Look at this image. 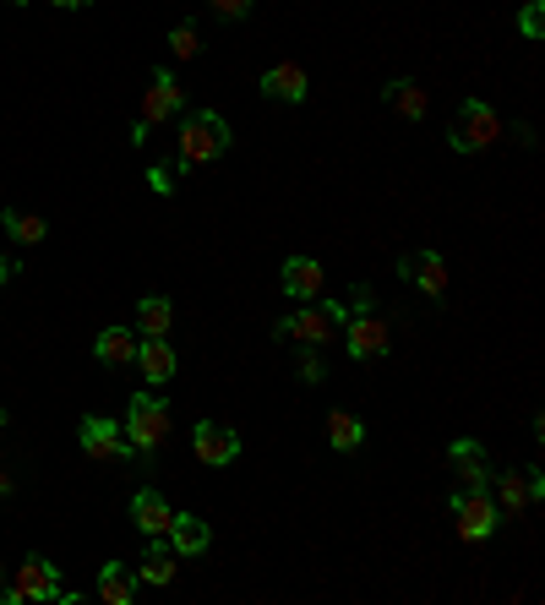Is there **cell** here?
I'll use <instances>...</instances> for the list:
<instances>
[{
	"instance_id": "1",
	"label": "cell",
	"mask_w": 545,
	"mask_h": 605,
	"mask_svg": "<svg viewBox=\"0 0 545 605\" xmlns=\"http://www.w3.org/2000/svg\"><path fill=\"white\" fill-rule=\"evenodd\" d=\"M28 601H66V605H76V595L61 589V573H55V562H50V556H28V562L17 567V578L0 589V605H28Z\"/></svg>"
},
{
	"instance_id": "2",
	"label": "cell",
	"mask_w": 545,
	"mask_h": 605,
	"mask_svg": "<svg viewBox=\"0 0 545 605\" xmlns=\"http://www.w3.org/2000/svg\"><path fill=\"white\" fill-rule=\"evenodd\" d=\"M229 147V121L218 110H192L181 126V164H213Z\"/></svg>"
},
{
	"instance_id": "3",
	"label": "cell",
	"mask_w": 545,
	"mask_h": 605,
	"mask_svg": "<svg viewBox=\"0 0 545 605\" xmlns=\"http://www.w3.org/2000/svg\"><path fill=\"white\" fill-rule=\"evenodd\" d=\"M448 142H453V153H485V147H496L502 142L496 110L485 99H464L459 115H453V126H448Z\"/></svg>"
},
{
	"instance_id": "4",
	"label": "cell",
	"mask_w": 545,
	"mask_h": 605,
	"mask_svg": "<svg viewBox=\"0 0 545 605\" xmlns=\"http://www.w3.org/2000/svg\"><path fill=\"white\" fill-rule=\"evenodd\" d=\"M126 437H132V448L153 453V448L169 437V409H164V399H153V393H136L132 409H126Z\"/></svg>"
},
{
	"instance_id": "5",
	"label": "cell",
	"mask_w": 545,
	"mask_h": 605,
	"mask_svg": "<svg viewBox=\"0 0 545 605\" xmlns=\"http://www.w3.org/2000/svg\"><path fill=\"white\" fill-rule=\"evenodd\" d=\"M453 513H459V535L470 540V545L491 540L496 535V524H502V507L491 502L485 485H480V491H459V496H453Z\"/></svg>"
},
{
	"instance_id": "6",
	"label": "cell",
	"mask_w": 545,
	"mask_h": 605,
	"mask_svg": "<svg viewBox=\"0 0 545 605\" xmlns=\"http://www.w3.org/2000/svg\"><path fill=\"white\" fill-rule=\"evenodd\" d=\"M76 442H82V453L99 459V464H110V459H132V442L121 437V425H115L110 414H82Z\"/></svg>"
},
{
	"instance_id": "7",
	"label": "cell",
	"mask_w": 545,
	"mask_h": 605,
	"mask_svg": "<svg viewBox=\"0 0 545 605\" xmlns=\"http://www.w3.org/2000/svg\"><path fill=\"white\" fill-rule=\"evenodd\" d=\"M181 104H186V88L158 66V71H153V82H147V93H142V126L153 132V126L175 121V115H181Z\"/></svg>"
},
{
	"instance_id": "8",
	"label": "cell",
	"mask_w": 545,
	"mask_h": 605,
	"mask_svg": "<svg viewBox=\"0 0 545 605\" xmlns=\"http://www.w3.org/2000/svg\"><path fill=\"white\" fill-rule=\"evenodd\" d=\"M272 334L295 338V343H333V338H339V322L328 317V306H300V311H295V317H284Z\"/></svg>"
},
{
	"instance_id": "9",
	"label": "cell",
	"mask_w": 545,
	"mask_h": 605,
	"mask_svg": "<svg viewBox=\"0 0 545 605\" xmlns=\"http://www.w3.org/2000/svg\"><path fill=\"white\" fill-rule=\"evenodd\" d=\"M343 349H349L354 360H377V355H388V328H382V317H371V311H349V322H343Z\"/></svg>"
},
{
	"instance_id": "10",
	"label": "cell",
	"mask_w": 545,
	"mask_h": 605,
	"mask_svg": "<svg viewBox=\"0 0 545 605\" xmlns=\"http://www.w3.org/2000/svg\"><path fill=\"white\" fill-rule=\"evenodd\" d=\"M192 448H197V459H203V464H213V470L240 459V437H235L229 425H218V420H203V425L192 431Z\"/></svg>"
},
{
	"instance_id": "11",
	"label": "cell",
	"mask_w": 545,
	"mask_h": 605,
	"mask_svg": "<svg viewBox=\"0 0 545 605\" xmlns=\"http://www.w3.org/2000/svg\"><path fill=\"white\" fill-rule=\"evenodd\" d=\"M278 284H284V295H289V300H322V284H328V273H322V263H317V257H289Z\"/></svg>"
},
{
	"instance_id": "12",
	"label": "cell",
	"mask_w": 545,
	"mask_h": 605,
	"mask_svg": "<svg viewBox=\"0 0 545 605\" xmlns=\"http://www.w3.org/2000/svg\"><path fill=\"white\" fill-rule=\"evenodd\" d=\"M263 93L268 99H278V104H306V71L295 66V61H278V66L263 71Z\"/></svg>"
},
{
	"instance_id": "13",
	"label": "cell",
	"mask_w": 545,
	"mask_h": 605,
	"mask_svg": "<svg viewBox=\"0 0 545 605\" xmlns=\"http://www.w3.org/2000/svg\"><path fill=\"white\" fill-rule=\"evenodd\" d=\"M399 273L414 278V284H420V295H431V300H442V295H448V263H442V252H420V257L399 263Z\"/></svg>"
},
{
	"instance_id": "14",
	"label": "cell",
	"mask_w": 545,
	"mask_h": 605,
	"mask_svg": "<svg viewBox=\"0 0 545 605\" xmlns=\"http://www.w3.org/2000/svg\"><path fill=\"white\" fill-rule=\"evenodd\" d=\"M136 366H142V377L153 382V388H164L169 377H175V349H169V338H142L136 343Z\"/></svg>"
},
{
	"instance_id": "15",
	"label": "cell",
	"mask_w": 545,
	"mask_h": 605,
	"mask_svg": "<svg viewBox=\"0 0 545 605\" xmlns=\"http://www.w3.org/2000/svg\"><path fill=\"white\" fill-rule=\"evenodd\" d=\"M169 519H175V507H169L158 491L142 485V491L132 496V524L142 530V535H169Z\"/></svg>"
},
{
	"instance_id": "16",
	"label": "cell",
	"mask_w": 545,
	"mask_h": 605,
	"mask_svg": "<svg viewBox=\"0 0 545 605\" xmlns=\"http://www.w3.org/2000/svg\"><path fill=\"white\" fill-rule=\"evenodd\" d=\"M448 464L464 480V491L491 485V464H485V448H480V442H453V448H448Z\"/></svg>"
},
{
	"instance_id": "17",
	"label": "cell",
	"mask_w": 545,
	"mask_h": 605,
	"mask_svg": "<svg viewBox=\"0 0 545 605\" xmlns=\"http://www.w3.org/2000/svg\"><path fill=\"white\" fill-rule=\"evenodd\" d=\"M207 540H213V530H207L197 513H175V519H169V545H175V556H203Z\"/></svg>"
},
{
	"instance_id": "18",
	"label": "cell",
	"mask_w": 545,
	"mask_h": 605,
	"mask_svg": "<svg viewBox=\"0 0 545 605\" xmlns=\"http://www.w3.org/2000/svg\"><path fill=\"white\" fill-rule=\"evenodd\" d=\"M93 355H99V366L121 371V366H132V360H136V334H132V328H104L99 343H93Z\"/></svg>"
},
{
	"instance_id": "19",
	"label": "cell",
	"mask_w": 545,
	"mask_h": 605,
	"mask_svg": "<svg viewBox=\"0 0 545 605\" xmlns=\"http://www.w3.org/2000/svg\"><path fill=\"white\" fill-rule=\"evenodd\" d=\"M136 578H142V584H169V578H175V545H164V535H147V551H142Z\"/></svg>"
},
{
	"instance_id": "20",
	"label": "cell",
	"mask_w": 545,
	"mask_h": 605,
	"mask_svg": "<svg viewBox=\"0 0 545 605\" xmlns=\"http://www.w3.org/2000/svg\"><path fill=\"white\" fill-rule=\"evenodd\" d=\"M382 93H388V104H393L404 121H425V110H431V93H425L414 76H399V82H388Z\"/></svg>"
},
{
	"instance_id": "21",
	"label": "cell",
	"mask_w": 545,
	"mask_h": 605,
	"mask_svg": "<svg viewBox=\"0 0 545 605\" xmlns=\"http://www.w3.org/2000/svg\"><path fill=\"white\" fill-rule=\"evenodd\" d=\"M169 322H175V306L164 295H142L136 300V334L142 338H169Z\"/></svg>"
},
{
	"instance_id": "22",
	"label": "cell",
	"mask_w": 545,
	"mask_h": 605,
	"mask_svg": "<svg viewBox=\"0 0 545 605\" xmlns=\"http://www.w3.org/2000/svg\"><path fill=\"white\" fill-rule=\"evenodd\" d=\"M0 224H6V235H11L17 246H39V240L50 235V224H44L39 213H28V207H6Z\"/></svg>"
},
{
	"instance_id": "23",
	"label": "cell",
	"mask_w": 545,
	"mask_h": 605,
	"mask_svg": "<svg viewBox=\"0 0 545 605\" xmlns=\"http://www.w3.org/2000/svg\"><path fill=\"white\" fill-rule=\"evenodd\" d=\"M529 502H535V496H529V474H524V470L496 474V507H502V513H513V519H518Z\"/></svg>"
},
{
	"instance_id": "24",
	"label": "cell",
	"mask_w": 545,
	"mask_h": 605,
	"mask_svg": "<svg viewBox=\"0 0 545 605\" xmlns=\"http://www.w3.org/2000/svg\"><path fill=\"white\" fill-rule=\"evenodd\" d=\"M93 589H99V601L104 605H132V573H126L121 562H104Z\"/></svg>"
},
{
	"instance_id": "25",
	"label": "cell",
	"mask_w": 545,
	"mask_h": 605,
	"mask_svg": "<svg viewBox=\"0 0 545 605\" xmlns=\"http://www.w3.org/2000/svg\"><path fill=\"white\" fill-rule=\"evenodd\" d=\"M328 442H333L339 453H354V448L366 442V425H360L349 409H333V414H328Z\"/></svg>"
},
{
	"instance_id": "26",
	"label": "cell",
	"mask_w": 545,
	"mask_h": 605,
	"mask_svg": "<svg viewBox=\"0 0 545 605\" xmlns=\"http://www.w3.org/2000/svg\"><path fill=\"white\" fill-rule=\"evenodd\" d=\"M197 50H203L197 22H192V17H186V22H175V33H169V55H175V61H197Z\"/></svg>"
},
{
	"instance_id": "27",
	"label": "cell",
	"mask_w": 545,
	"mask_h": 605,
	"mask_svg": "<svg viewBox=\"0 0 545 605\" xmlns=\"http://www.w3.org/2000/svg\"><path fill=\"white\" fill-rule=\"evenodd\" d=\"M518 33H524V39H541L545 33V6L541 0H529V6L518 11Z\"/></svg>"
},
{
	"instance_id": "28",
	"label": "cell",
	"mask_w": 545,
	"mask_h": 605,
	"mask_svg": "<svg viewBox=\"0 0 545 605\" xmlns=\"http://www.w3.org/2000/svg\"><path fill=\"white\" fill-rule=\"evenodd\" d=\"M251 6H257V0H207V11H213V17H224V22L251 17Z\"/></svg>"
},
{
	"instance_id": "29",
	"label": "cell",
	"mask_w": 545,
	"mask_h": 605,
	"mask_svg": "<svg viewBox=\"0 0 545 605\" xmlns=\"http://www.w3.org/2000/svg\"><path fill=\"white\" fill-rule=\"evenodd\" d=\"M147 186H153L158 197H169V192H175V170H164V164H158V170H147Z\"/></svg>"
},
{
	"instance_id": "30",
	"label": "cell",
	"mask_w": 545,
	"mask_h": 605,
	"mask_svg": "<svg viewBox=\"0 0 545 605\" xmlns=\"http://www.w3.org/2000/svg\"><path fill=\"white\" fill-rule=\"evenodd\" d=\"M300 377H306V382H322V360H317L311 349L300 355Z\"/></svg>"
},
{
	"instance_id": "31",
	"label": "cell",
	"mask_w": 545,
	"mask_h": 605,
	"mask_svg": "<svg viewBox=\"0 0 545 605\" xmlns=\"http://www.w3.org/2000/svg\"><path fill=\"white\" fill-rule=\"evenodd\" d=\"M11 485H17V480H11V474L0 470V502H6V496H11Z\"/></svg>"
},
{
	"instance_id": "32",
	"label": "cell",
	"mask_w": 545,
	"mask_h": 605,
	"mask_svg": "<svg viewBox=\"0 0 545 605\" xmlns=\"http://www.w3.org/2000/svg\"><path fill=\"white\" fill-rule=\"evenodd\" d=\"M50 6H61V11H82L88 0H50Z\"/></svg>"
},
{
	"instance_id": "33",
	"label": "cell",
	"mask_w": 545,
	"mask_h": 605,
	"mask_svg": "<svg viewBox=\"0 0 545 605\" xmlns=\"http://www.w3.org/2000/svg\"><path fill=\"white\" fill-rule=\"evenodd\" d=\"M0 278H11V263H6V257H0Z\"/></svg>"
},
{
	"instance_id": "34",
	"label": "cell",
	"mask_w": 545,
	"mask_h": 605,
	"mask_svg": "<svg viewBox=\"0 0 545 605\" xmlns=\"http://www.w3.org/2000/svg\"><path fill=\"white\" fill-rule=\"evenodd\" d=\"M0 425H6V409H0Z\"/></svg>"
},
{
	"instance_id": "35",
	"label": "cell",
	"mask_w": 545,
	"mask_h": 605,
	"mask_svg": "<svg viewBox=\"0 0 545 605\" xmlns=\"http://www.w3.org/2000/svg\"><path fill=\"white\" fill-rule=\"evenodd\" d=\"M11 6H22V0H11Z\"/></svg>"
}]
</instances>
